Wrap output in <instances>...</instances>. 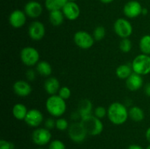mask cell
<instances>
[{"label":"cell","mask_w":150,"mask_h":149,"mask_svg":"<svg viewBox=\"0 0 150 149\" xmlns=\"http://www.w3.org/2000/svg\"><path fill=\"white\" fill-rule=\"evenodd\" d=\"M107 115L109 121L114 125H122L127 121L129 117V110L124 104L115 102L108 107Z\"/></svg>","instance_id":"6da1fadb"},{"label":"cell","mask_w":150,"mask_h":149,"mask_svg":"<svg viewBox=\"0 0 150 149\" xmlns=\"http://www.w3.org/2000/svg\"><path fill=\"white\" fill-rule=\"evenodd\" d=\"M45 108L51 115L60 118L62 116L67 110V105L64 99L58 94L51 95L47 99Z\"/></svg>","instance_id":"7a4b0ae2"},{"label":"cell","mask_w":150,"mask_h":149,"mask_svg":"<svg viewBox=\"0 0 150 149\" xmlns=\"http://www.w3.org/2000/svg\"><path fill=\"white\" fill-rule=\"evenodd\" d=\"M81 123L84 127L88 135L98 136L103 131V124L100 118L94 115L82 118Z\"/></svg>","instance_id":"3957f363"},{"label":"cell","mask_w":150,"mask_h":149,"mask_svg":"<svg viewBox=\"0 0 150 149\" xmlns=\"http://www.w3.org/2000/svg\"><path fill=\"white\" fill-rule=\"evenodd\" d=\"M133 72L140 75H146L150 73V56L146 54H139L135 57L132 61Z\"/></svg>","instance_id":"277c9868"},{"label":"cell","mask_w":150,"mask_h":149,"mask_svg":"<svg viewBox=\"0 0 150 149\" xmlns=\"http://www.w3.org/2000/svg\"><path fill=\"white\" fill-rule=\"evenodd\" d=\"M20 58L24 65L33 67L40 61L39 51L33 47H25L21 51Z\"/></svg>","instance_id":"5b68a950"},{"label":"cell","mask_w":150,"mask_h":149,"mask_svg":"<svg viewBox=\"0 0 150 149\" xmlns=\"http://www.w3.org/2000/svg\"><path fill=\"white\" fill-rule=\"evenodd\" d=\"M73 41L79 48L81 49H89L93 46L95 39L93 36L86 31H78L73 36Z\"/></svg>","instance_id":"8992f818"},{"label":"cell","mask_w":150,"mask_h":149,"mask_svg":"<svg viewBox=\"0 0 150 149\" xmlns=\"http://www.w3.org/2000/svg\"><path fill=\"white\" fill-rule=\"evenodd\" d=\"M84 127L81 123H73L68 128V136L72 141L76 143H83L87 136Z\"/></svg>","instance_id":"52a82bcc"},{"label":"cell","mask_w":150,"mask_h":149,"mask_svg":"<svg viewBox=\"0 0 150 149\" xmlns=\"http://www.w3.org/2000/svg\"><path fill=\"white\" fill-rule=\"evenodd\" d=\"M114 29L115 33L122 39L129 38L133 34V26L125 18H119L114 22Z\"/></svg>","instance_id":"ba28073f"},{"label":"cell","mask_w":150,"mask_h":149,"mask_svg":"<svg viewBox=\"0 0 150 149\" xmlns=\"http://www.w3.org/2000/svg\"><path fill=\"white\" fill-rule=\"evenodd\" d=\"M51 134L49 129L44 128H36L32 134V140L35 145L39 146H44L51 143Z\"/></svg>","instance_id":"9c48e42d"},{"label":"cell","mask_w":150,"mask_h":149,"mask_svg":"<svg viewBox=\"0 0 150 149\" xmlns=\"http://www.w3.org/2000/svg\"><path fill=\"white\" fill-rule=\"evenodd\" d=\"M28 34L32 40L40 41L45 34V27L42 22L35 20L31 23L28 28Z\"/></svg>","instance_id":"30bf717a"},{"label":"cell","mask_w":150,"mask_h":149,"mask_svg":"<svg viewBox=\"0 0 150 149\" xmlns=\"http://www.w3.org/2000/svg\"><path fill=\"white\" fill-rule=\"evenodd\" d=\"M43 115L38 109H31L28 110L24 121L29 127L33 128H38L43 121Z\"/></svg>","instance_id":"8fae6325"},{"label":"cell","mask_w":150,"mask_h":149,"mask_svg":"<svg viewBox=\"0 0 150 149\" xmlns=\"http://www.w3.org/2000/svg\"><path fill=\"white\" fill-rule=\"evenodd\" d=\"M142 7L140 2L135 0L128 1L125 4L123 8V13L126 17L129 18H135L139 17L142 13Z\"/></svg>","instance_id":"7c38bea8"},{"label":"cell","mask_w":150,"mask_h":149,"mask_svg":"<svg viewBox=\"0 0 150 149\" xmlns=\"http://www.w3.org/2000/svg\"><path fill=\"white\" fill-rule=\"evenodd\" d=\"M26 22V15L24 11L15 10L9 16V23L12 27L20 29L25 25Z\"/></svg>","instance_id":"4fadbf2b"},{"label":"cell","mask_w":150,"mask_h":149,"mask_svg":"<svg viewBox=\"0 0 150 149\" xmlns=\"http://www.w3.org/2000/svg\"><path fill=\"white\" fill-rule=\"evenodd\" d=\"M63 14L64 17L70 20H75L80 15V8L79 6L75 1H67L63 7Z\"/></svg>","instance_id":"5bb4252c"},{"label":"cell","mask_w":150,"mask_h":149,"mask_svg":"<svg viewBox=\"0 0 150 149\" xmlns=\"http://www.w3.org/2000/svg\"><path fill=\"white\" fill-rule=\"evenodd\" d=\"M24 12L26 16L31 18H38L42 13V6L37 1H30L26 4Z\"/></svg>","instance_id":"9a60e30c"},{"label":"cell","mask_w":150,"mask_h":149,"mask_svg":"<svg viewBox=\"0 0 150 149\" xmlns=\"http://www.w3.org/2000/svg\"><path fill=\"white\" fill-rule=\"evenodd\" d=\"M14 93L19 96H27L32 93V86L28 83L23 80H19L15 82L13 86Z\"/></svg>","instance_id":"2e32d148"},{"label":"cell","mask_w":150,"mask_h":149,"mask_svg":"<svg viewBox=\"0 0 150 149\" xmlns=\"http://www.w3.org/2000/svg\"><path fill=\"white\" fill-rule=\"evenodd\" d=\"M142 76L137 73L133 72L128 78L126 79V86L131 91H136L143 86Z\"/></svg>","instance_id":"e0dca14e"},{"label":"cell","mask_w":150,"mask_h":149,"mask_svg":"<svg viewBox=\"0 0 150 149\" xmlns=\"http://www.w3.org/2000/svg\"><path fill=\"white\" fill-rule=\"evenodd\" d=\"M60 83L57 78L54 77H50L44 83V89L46 93L51 95H56L58 93L60 89Z\"/></svg>","instance_id":"ac0fdd59"},{"label":"cell","mask_w":150,"mask_h":149,"mask_svg":"<svg viewBox=\"0 0 150 149\" xmlns=\"http://www.w3.org/2000/svg\"><path fill=\"white\" fill-rule=\"evenodd\" d=\"M92 103L90 100L84 99L80 101L79 103V107H78V112L81 119L92 115Z\"/></svg>","instance_id":"d6986e66"},{"label":"cell","mask_w":150,"mask_h":149,"mask_svg":"<svg viewBox=\"0 0 150 149\" xmlns=\"http://www.w3.org/2000/svg\"><path fill=\"white\" fill-rule=\"evenodd\" d=\"M12 112L16 119L21 121V120H24L26 118L28 110L23 104L17 103L13 106Z\"/></svg>","instance_id":"ffe728a7"},{"label":"cell","mask_w":150,"mask_h":149,"mask_svg":"<svg viewBox=\"0 0 150 149\" xmlns=\"http://www.w3.org/2000/svg\"><path fill=\"white\" fill-rule=\"evenodd\" d=\"M36 71L43 77H49L52 74V67L46 61H40L36 65Z\"/></svg>","instance_id":"44dd1931"},{"label":"cell","mask_w":150,"mask_h":149,"mask_svg":"<svg viewBox=\"0 0 150 149\" xmlns=\"http://www.w3.org/2000/svg\"><path fill=\"white\" fill-rule=\"evenodd\" d=\"M133 72V68L131 65L124 64L119 66L116 70V74L120 79L126 80Z\"/></svg>","instance_id":"7402d4cb"},{"label":"cell","mask_w":150,"mask_h":149,"mask_svg":"<svg viewBox=\"0 0 150 149\" xmlns=\"http://www.w3.org/2000/svg\"><path fill=\"white\" fill-rule=\"evenodd\" d=\"M64 15L62 10H54L50 12L49 21L51 25L54 26H59L64 22Z\"/></svg>","instance_id":"603a6c76"},{"label":"cell","mask_w":150,"mask_h":149,"mask_svg":"<svg viewBox=\"0 0 150 149\" xmlns=\"http://www.w3.org/2000/svg\"><path fill=\"white\" fill-rule=\"evenodd\" d=\"M129 117L135 122H141L144 119V112L139 107L133 106L129 110Z\"/></svg>","instance_id":"cb8c5ba5"},{"label":"cell","mask_w":150,"mask_h":149,"mask_svg":"<svg viewBox=\"0 0 150 149\" xmlns=\"http://www.w3.org/2000/svg\"><path fill=\"white\" fill-rule=\"evenodd\" d=\"M68 0H45V6L48 10H62Z\"/></svg>","instance_id":"d4e9b609"},{"label":"cell","mask_w":150,"mask_h":149,"mask_svg":"<svg viewBox=\"0 0 150 149\" xmlns=\"http://www.w3.org/2000/svg\"><path fill=\"white\" fill-rule=\"evenodd\" d=\"M139 48L142 53L150 56V35L146 34L142 37L139 42Z\"/></svg>","instance_id":"484cf974"},{"label":"cell","mask_w":150,"mask_h":149,"mask_svg":"<svg viewBox=\"0 0 150 149\" xmlns=\"http://www.w3.org/2000/svg\"><path fill=\"white\" fill-rule=\"evenodd\" d=\"M105 34H106V31H105V27L103 26H98L93 31L92 36L95 41H101L104 39Z\"/></svg>","instance_id":"4316f807"},{"label":"cell","mask_w":150,"mask_h":149,"mask_svg":"<svg viewBox=\"0 0 150 149\" xmlns=\"http://www.w3.org/2000/svg\"><path fill=\"white\" fill-rule=\"evenodd\" d=\"M120 51L125 53H127L132 49V42L129 38H123L120 42Z\"/></svg>","instance_id":"83f0119b"},{"label":"cell","mask_w":150,"mask_h":149,"mask_svg":"<svg viewBox=\"0 0 150 149\" xmlns=\"http://www.w3.org/2000/svg\"><path fill=\"white\" fill-rule=\"evenodd\" d=\"M69 123L65 118H59L56 120V128L59 131H64V130L68 129Z\"/></svg>","instance_id":"f1b7e54d"},{"label":"cell","mask_w":150,"mask_h":149,"mask_svg":"<svg viewBox=\"0 0 150 149\" xmlns=\"http://www.w3.org/2000/svg\"><path fill=\"white\" fill-rule=\"evenodd\" d=\"M58 95L64 100H67L71 96V90L67 86H62L60 88L58 92Z\"/></svg>","instance_id":"f546056e"},{"label":"cell","mask_w":150,"mask_h":149,"mask_svg":"<svg viewBox=\"0 0 150 149\" xmlns=\"http://www.w3.org/2000/svg\"><path fill=\"white\" fill-rule=\"evenodd\" d=\"M48 149H66V145L62 140H54L49 143Z\"/></svg>","instance_id":"4dcf8cb0"},{"label":"cell","mask_w":150,"mask_h":149,"mask_svg":"<svg viewBox=\"0 0 150 149\" xmlns=\"http://www.w3.org/2000/svg\"><path fill=\"white\" fill-rule=\"evenodd\" d=\"M107 112H108V109H105L103 106H99L97 107L95 110H94V115H95L97 118L101 119V118H103L107 115Z\"/></svg>","instance_id":"1f68e13d"},{"label":"cell","mask_w":150,"mask_h":149,"mask_svg":"<svg viewBox=\"0 0 150 149\" xmlns=\"http://www.w3.org/2000/svg\"><path fill=\"white\" fill-rule=\"evenodd\" d=\"M15 145L12 142L5 140H0V149H14Z\"/></svg>","instance_id":"d6a6232c"},{"label":"cell","mask_w":150,"mask_h":149,"mask_svg":"<svg viewBox=\"0 0 150 149\" xmlns=\"http://www.w3.org/2000/svg\"><path fill=\"white\" fill-rule=\"evenodd\" d=\"M45 127L49 130L56 128V121L51 118H47L45 121Z\"/></svg>","instance_id":"836d02e7"},{"label":"cell","mask_w":150,"mask_h":149,"mask_svg":"<svg viewBox=\"0 0 150 149\" xmlns=\"http://www.w3.org/2000/svg\"><path fill=\"white\" fill-rule=\"evenodd\" d=\"M26 77L29 81H33L36 78V72L32 69H29L26 72Z\"/></svg>","instance_id":"e575fe53"},{"label":"cell","mask_w":150,"mask_h":149,"mask_svg":"<svg viewBox=\"0 0 150 149\" xmlns=\"http://www.w3.org/2000/svg\"><path fill=\"white\" fill-rule=\"evenodd\" d=\"M144 93L147 96L150 97V83H147L144 87Z\"/></svg>","instance_id":"d590c367"},{"label":"cell","mask_w":150,"mask_h":149,"mask_svg":"<svg viewBox=\"0 0 150 149\" xmlns=\"http://www.w3.org/2000/svg\"><path fill=\"white\" fill-rule=\"evenodd\" d=\"M127 149H143V148H142L141 145H139L132 144L129 146Z\"/></svg>","instance_id":"8d00e7d4"},{"label":"cell","mask_w":150,"mask_h":149,"mask_svg":"<svg viewBox=\"0 0 150 149\" xmlns=\"http://www.w3.org/2000/svg\"><path fill=\"white\" fill-rule=\"evenodd\" d=\"M145 136H146V140H147V141L150 143V127H149V128L146 129Z\"/></svg>","instance_id":"74e56055"},{"label":"cell","mask_w":150,"mask_h":149,"mask_svg":"<svg viewBox=\"0 0 150 149\" xmlns=\"http://www.w3.org/2000/svg\"><path fill=\"white\" fill-rule=\"evenodd\" d=\"M100 1L102 3H103V4H109V3L112 2L114 0H100Z\"/></svg>","instance_id":"f35d334b"},{"label":"cell","mask_w":150,"mask_h":149,"mask_svg":"<svg viewBox=\"0 0 150 149\" xmlns=\"http://www.w3.org/2000/svg\"><path fill=\"white\" fill-rule=\"evenodd\" d=\"M147 13H148L147 9L144 8V7H143V10H142V15H145L147 14Z\"/></svg>","instance_id":"ab89813d"},{"label":"cell","mask_w":150,"mask_h":149,"mask_svg":"<svg viewBox=\"0 0 150 149\" xmlns=\"http://www.w3.org/2000/svg\"><path fill=\"white\" fill-rule=\"evenodd\" d=\"M146 149H150V145H148L147 147H146Z\"/></svg>","instance_id":"60d3db41"},{"label":"cell","mask_w":150,"mask_h":149,"mask_svg":"<svg viewBox=\"0 0 150 149\" xmlns=\"http://www.w3.org/2000/svg\"><path fill=\"white\" fill-rule=\"evenodd\" d=\"M69 1H77V0H68Z\"/></svg>","instance_id":"b9f144b4"},{"label":"cell","mask_w":150,"mask_h":149,"mask_svg":"<svg viewBox=\"0 0 150 149\" xmlns=\"http://www.w3.org/2000/svg\"><path fill=\"white\" fill-rule=\"evenodd\" d=\"M38 149H43V148H38Z\"/></svg>","instance_id":"7bdbcfd3"}]
</instances>
